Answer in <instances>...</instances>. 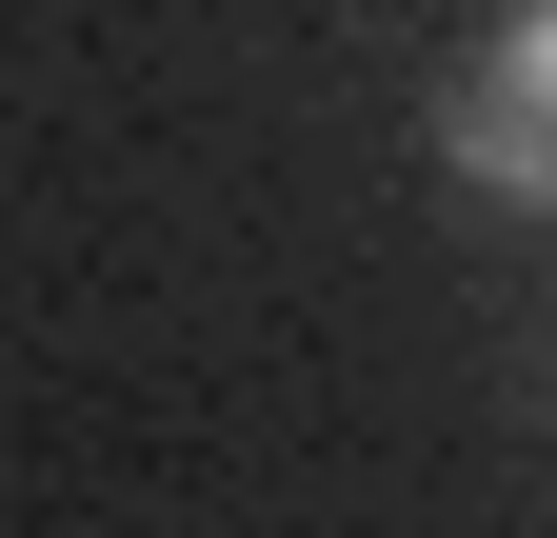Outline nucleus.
I'll return each instance as SVG.
<instances>
[{
    "label": "nucleus",
    "mask_w": 557,
    "mask_h": 538,
    "mask_svg": "<svg viewBox=\"0 0 557 538\" xmlns=\"http://www.w3.org/2000/svg\"><path fill=\"white\" fill-rule=\"evenodd\" d=\"M438 160L498 199V220H557V0H518V21L458 40V81H438Z\"/></svg>",
    "instance_id": "f257e3e1"
}]
</instances>
